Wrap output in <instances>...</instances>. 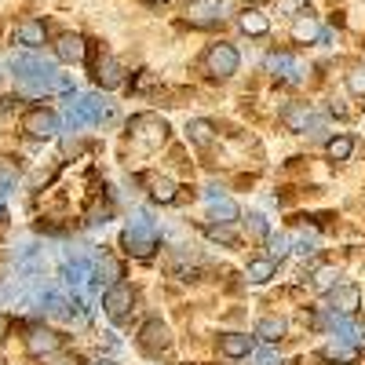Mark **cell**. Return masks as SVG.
<instances>
[{
  "mask_svg": "<svg viewBox=\"0 0 365 365\" xmlns=\"http://www.w3.org/2000/svg\"><path fill=\"white\" fill-rule=\"evenodd\" d=\"M11 73L22 84V91H29V96H41V91H63V96H73V84L63 73H55V66L48 63V58H41L34 51L15 55L11 58Z\"/></svg>",
  "mask_w": 365,
  "mask_h": 365,
  "instance_id": "1",
  "label": "cell"
},
{
  "mask_svg": "<svg viewBox=\"0 0 365 365\" xmlns=\"http://www.w3.org/2000/svg\"><path fill=\"white\" fill-rule=\"evenodd\" d=\"M158 241H161V234H158V227H154V223H150L146 212H139V216L125 227V234H120V245H125V252H128V256H135V259L154 256Z\"/></svg>",
  "mask_w": 365,
  "mask_h": 365,
  "instance_id": "2",
  "label": "cell"
},
{
  "mask_svg": "<svg viewBox=\"0 0 365 365\" xmlns=\"http://www.w3.org/2000/svg\"><path fill=\"white\" fill-rule=\"evenodd\" d=\"M128 132H132V143L143 146V150H158V146H165V139H168V125H165V117H158V113H139V117H132Z\"/></svg>",
  "mask_w": 365,
  "mask_h": 365,
  "instance_id": "3",
  "label": "cell"
},
{
  "mask_svg": "<svg viewBox=\"0 0 365 365\" xmlns=\"http://www.w3.org/2000/svg\"><path fill=\"white\" fill-rule=\"evenodd\" d=\"M110 117V103L106 99H99V96H81L77 103H70V110H66V125L77 132V128H84V125H99V120H106Z\"/></svg>",
  "mask_w": 365,
  "mask_h": 365,
  "instance_id": "4",
  "label": "cell"
},
{
  "mask_svg": "<svg viewBox=\"0 0 365 365\" xmlns=\"http://www.w3.org/2000/svg\"><path fill=\"white\" fill-rule=\"evenodd\" d=\"M241 66V58H237V48L234 44H212L205 51V70L212 77H234Z\"/></svg>",
  "mask_w": 365,
  "mask_h": 365,
  "instance_id": "5",
  "label": "cell"
},
{
  "mask_svg": "<svg viewBox=\"0 0 365 365\" xmlns=\"http://www.w3.org/2000/svg\"><path fill=\"white\" fill-rule=\"evenodd\" d=\"M182 19L197 29H208V26H220L223 22V4L220 0H190L187 8H182Z\"/></svg>",
  "mask_w": 365,
  "mask_h": 365,
  "instance_id": "6",
  "label": "cell"
},
{
  "mask_svg": "<svg viewBox=\"0 0 365 365\" xmlns=\"http://www.w3.org/2000/svg\"><path fill=\"white\" fill-rule=\"evenodd\" d=\"M22 132L34 135V139H51V135L58 132V113H55V110H44V106L29 110V113L22 117Z\"/></svg>",
  "mask_w": 365,
  "mask_h": 365,
  "instance_id": "7",
  "label": "cell"
},
{
  "mask_svg": "<svg viewBox=\"0 0 365 365\" xmlns=\"http://www.w3.org/2000/svg\"><path fill=\"white\" fill-rule=\"evenodd\" d=\"M58 344H63V336H58V332H51V329H44V325H37V329H29V332H26V351L34 354V358H48V354H55Z\"/></svg>",
  "mask_w": 365,
  "mask_h": 365,
  "instance_id": "8",
  "label": "cell"
},
{
  "mask_svg": "<svg viewBox=\"0 0 365 365\" xmlns=\"http://www.w3.org/2000/svg\"><path fill=\"white\" fill-rule=\"evenodd\" d=\"M132 303H135V292L120 282V285H110L106 289V296H103V311L110 314V318H125L128 311H132Z\"/></svg>",
  "mask_w": 365,
  "mask_h": 365,
  "instance_id": "9",
  "label": "cell"
},
{
  "mask_svg": "<svg viewBox=\"0 0 365 365\" xmlns=\"http://www.w3.org/2000/svg\"><path fill=\"white\" fill-rule=\"evenodd\" d=\"M358 307H361V292H358L354 285H336V289L329 292V311H332V314L351 318Z\"/></svg>",
  "mask_w": 365,
  "mask_h": 365,
  "instance_id": "10",
  "label": "cell"
},
{
  "mask_svg": "<svg viewBox=\"0 0 365 365\" xmlns=\"http://www.w3.org/2000/svg\"><path fill=\"white\" fill-rule=\"evenodd\" d=\"M66 285L73 289V292H81L84 285H91V282H96V263H91L88 256H73L70 263H66Z\"/></svg>",
  "mask_w": 365,
  "mask_h": 365,
  "instance_id": "11",
  "label": "cell"
},
{
  "mask_svg": "<svg viewBox=\"0 0 365 365\" xmlns=\"http://www.w3.org/2000/svg\"><path fill=\"white\" fill-rule=\"evenodd\" d=\"M205 201H208L212 220H220V227H227V223H234V220H237V205H234V201H230L223 190L208 187V190H205Z\"/></svg>",
  "mask_w": 365,
  "mask_h": 365,
  "instance_id": "12",
  "label": "cell"
},
{
  "mask_svg": "<svg viewBox=\"0 0 365 365\" xmlns=\"http://www.w3.org/2000/svg\"><path fill=\"white\" fill-rule=\"evenodd\" d=\"M267 70H270L274 77L289 81V84H299V81H303V66L296 63L292 55H285V51H274V55H267Z\"/></svg>",
  "mask_w": 365,
  "mask_h": 365,
  "instance_id": "13",
  "label": "cell"
},
{
  "mask_svg": "<svg viewBox=\"0 0 365 365\" xmlns=\"http://www.w3.org/2000/svg\"><path fill=\"white\" fill-rule=\"evenodd\" d=\"M168 325L165 322H146L143 325V332H139V344H143V351H150V354H161L165 347H168Z\"/></svg>",
  "mask_w": 365,
  "mask_h": 365,
  "instance_id": "14",
  "label": "cell"
},
{
  "mask_svg": "<svg viewBox=\"0 0 365 365\" xmlns=\"http://www.w3.org/2000/svg\"><path fill=\"white\" fill-rule=\"evenodd\" d=\"M55 55L63 58V63H84L88 58V41L77 37V34H63L55 41Z\"/></svg>",
  "mask_w": 365,
  "mask_h": 365,
  "instance_id": "15",
  "label": "cell"
},
{
  "mask_svg": "<svg viewBox=\"0 0 365 365\" xmlns=\"http://www.w3.org/2000/svg\"><path fill=\"white\" fill-rule=\"evenodd\" d=\"M325 322L332 325V332H336V340H344V344H361V336H365V329L358 325V322H351V318H344V314H332V311H325Z\"/></svg>",
  "mask_w": 365,
  "mask_h": 365,
  "instance_id": "16",
  "label": "cell"
},
{
  "mask_svg": "<svg viewBox=\"0 0 365 365\" xmlns=\"http://www.w3.org/2000/svg\"><path fill=\"white\" fill-rule=\"evenodd\" d=\"M96 81H99L103 88L125 84V66H120L113 55H99V58H96Z\"/></svg>",
  "mask_w": 365,
  "mask_h": 365,
  "instance_id": "17",
  "label": "cell"
},
{
  "mask_svg": "<svg viewBox=\"0 0 365 365\" xmlns=\"http://www.w3.org/2000/svg\"><path fill=\"white\" fill-rule=\"evenodd\" d=\"M311 106L307 103H292V106H285L282 110V125L289 128V132H307V125H311Z\"/></svg>",
  "mask_w": 365,
  "mask_h": 365,
  "instance_id": "18",
  "label": "cell"
},
{
  "mask_svg": "<svg viewBox=\"0 0 365 365\" xmlns=\"http://www.w3.org/2000/svg\"><path fill=\"white\" fill-rule=\"evenodd\" d=\"M19 41H22L29 51H37V48L48 41V26H44L41 19H29V22H22V26H19Z\"/></svg>",
  "mask_w": 365,
  "mask_h": 365,
  "instance_id": "19",
  "label": "cell"
},
{
  "mask_svg": "<svg viewBox=\"0 0 365 365\" xmlns=\"http://www.w3.org/2000/svg\"><path fill=\"white\" fill-rule=\"evenodd\" d=\"M220 351L227 358H249L252 336H245V332H227V336H220Z\"/></svg>",
  "mask_w": 365,
  "mask_h": 365,
  "instance_id": "20",
  "label": "cell"
},
{
  "mask_svg": "<svg viewBox=\"0 0 365 365\" xmlns=\"http://www.w3.org/2000/svg\"><path fill=\"white\" fill-rule=\"evenodd\" d=\"M120 278H125V263L113 259V256H103L96 263V282H106V285H120Z\"/></svg>",
  "mask_w": 365,
  "mask_h": 365,
  "instance_id": "21",
  "label": "cell"
},
{
  "mask_svg": "<svg viewBox=\"0 0 365 365\" xmlns=\"http://www.w3.org/2000/svg\"><path fill=\"white\" fill-rule=\"evenodd\" d=\"M237 26H241V34H249V37H263L267 29H270V19L263 15V11H256V8H249L245 15L237 19Z\"/></svg>",
  "mask_w": 365,
  "mask_h": 365,
  "instance_id": "22",
  "label": "cell"
},
{
  "mask_svg": "<svg viewBox=\"0 0 365 365\" xmlns=\"http://www.w3.org/2000/svg\"><path fill=\"white\" fill-rule=\"evenodd\" d=\"M146 182H150V197H154V201H161V205H172L175 201V190L179 187H175L168 175H150Z\"/></svg>",
  "mask_w": 365,
  "mask_h": 365,
  "instance_id": "23",
  "label": "cell"
},
{
  "mask_svg": "<svg viewBox=\"0 0 365 365\" xmlns=\"http://www.w3.org/2000/svg\"><path fill=\"white\" fill-rule=\"evenodd\" d=\"M322 358L325 361H354L358 358V347L354 344H344V340H332L322 347Z\"/></svg>",
  "mask_w": 365,
  "mask_h": 365,
  "instance_id": "24",
  "label": "cell"
},
{
  "mask_svg": "<svg viewBox=\"0 0 365 365\" xmlns=\"http://www.w3.org/2000/svg\"><path fill=\"white\" fill-rule=\"evenodd\" d=\"M292 37L299 41V44H311V41H322V26L307 15V19H299L296 26H292Z\"/></svg>",
  "mask_w": 365,
  "mask_h": 365,
  "instance_id": "25",
  "label": "cell"
},
{
  "mask_svg": "<svg viewBox=\"0 0 365 365\" xmlns=\"http://www.w3.org/2000/svg\"><path fill=\"white\" fill-rule=\"evenodd\" d=\"M351 150H354V139H351V135H332V139L325 143V154H329L332 161H347Z\"/></svg>",
  "mask_w": 365,
  "mask_h": 365,
  "instance_id": "26",
  "label": "cell"
},
{
  "mask_svg": "<svg viewBox=\"0 0 365 365\" xmlns=\"http://www.w3.org/2000/svg\"><path fill=\"white\" fill-rule=\"evenodd\" d=\"M256 336H259L263 344L282 340V336H285V322H282V318H263V322L256 325Z\"/></svg>",
  "mask_w": 365,
  "mask_h": 365,
  "instance_id": "27",
  "label": "cell"
},
{
  "mask_svg": "<svg viewBox=\"0 0 365 365\" xmlns=\"http://www.w3.org/2000/svg\"><path fill=\"white\" fill-rule=\"evenodd\" d=\"M187 135H190V143L208 146V143H212V135H216V128H212V120L197 117V120H190V125H187Z\"/></svg>",
  "mask_w": 365,
  "mask_h": 365,
  "instance_id": "28",
  "label": "cell"
},
{
  "mask_svg": "<svg viewBox=\"0 0 365 365\" xmlns=\"http://www.w3.org/2000/svg\"><path fill=\"white\" fill-rule=\"evenodd\" d=\"M245 274H249V282H252V285H263V282L274 278V263H270V259H252Z\"/></svg>",
  "mask_w": 365,
  "mask_h": 365,
  "instance_id": "29",
  "label": "cell"
},
{
  "mask_svg": "<svg viewBox=\"0 0 365 365\" xmlns=\"http://www.w3.org/2000/svg\"><path fill=\"white\" fill-rule=\"evenodd\" d=\"M314 285H318L322 292H332V289L340 285V270H336V267H318V270H314Z\"/></svg>",
  "mask_w": 365,
  "mask_h": 365,
  "instance_id": "30",
  "label": "cell"
},
{
  "mask_svg": "<svg viewBox=\"0 0 365 365\" xmlns=\"http://www.w3.org/2000/svg\"><path fill=\"white\" fill-rule=\"evenodd\" d=\"M289 234H270V263H282L289 252H292V245H289Z\"/></svg>",
  "mask_w": 365,
  "mask_h": 365,
  "instance_id": "31",
  "label": "cell"
},
{
  "mask_svg": "<svg viewBox=\"0 0 365 365\" xmlns=\"http://www.w3.org/2000/svg\"><path fill=\"white\" fill-rule=\"evenodd\" d=\"M289 245H296V252H318V230H299V237L296 241H289Z\"/></svg>",
  "mask_w": 365,
  "mask_h": 365,
  "instance_id": "32",
  "label": "cell"
},
{
  "mask_svg": "<svg viewBox=\"0 0 365 365\" xmlns=\"http://www.w3.org/2000/svg\"><path fill=\"white\" fill-rule=\"evenodd\" d=\"M15 179H19V168H15V161H11V158H0V190L15 187Z\"/></svg>",
  "mask_w": 365,
  "mask_h": 365,
  "instance_id": "33",
  "label": "cell"
},
{
  "mask_svg": "<svg viewBox=\"0 0 365 365\" xmlns=\"http://www.w3.org/2000/svg\"><path fill=\"white\" fill-rule=\"evenodd\" d=\"M249 361H252V365H282L278 351H270V347H259V351L252 347V351H249Z\"/></svg>",
  "mask_w": 365,
  "mask_h": 365,
  "instance_id": "34",
  "label": "cell"
},
{
  "mask_svg": "<svg viewBox=\"0 0 365 365\" xmlns=\"http://www.w3.org/2000/svg\"><path fill=\"white\" fill-rule=\"evenodd\" d=\"M274 11L278 15H303L307 11V0H274Z\"/></svg>",
  "mask_w": 365,
  "mask_h": 365,
  "instance_id": "35",
  "label": "cell"
},
{
  "mask_svg": "<svg viewBox=\"0 0 365 365\" xmlns=\"http://www.w3.org/2000/svg\"><path fill=\"white\" fill-rule=\"evenodd\" d=\"M347 88L354 91V96H365V66H358V70L347 73Z\"/></svg>",
  "mask_w": 365,
  "mask_h": 365,
  "instance_id": "36",
  "label": "cell"
},
{
  "mask_svg": "<svg viewBox=\"0 0 365 365\" xmlns=\"http://www.w3.org/2000/svg\"><path fill=\"white\" fill-rule=\"evenodd\" d=\"M307 132H311V139H325V135H329V120H322V117H311Z\"/></svg>",
  "mask_w": 365,
  "mask_h": 365,
  "instance_id": "37",
  "label": "cell"
},
{
  "mask_svg": "<svg viewBox=\"0 0 365 365\" xmlns=\"http://www.w3.org/2000/svg\"><path fill=\"white\" fill-rule=\"evenodd\" d=\"M205 234H208L212 241H223V245H234V234H230L227 227H208Z\"/></svg>",
  "mask_w": 365,
  "mask_h": 365,
  "instance_id": "38",
  "label": "cell"
},
{
  "mask_svg": "<svg viewBox=\"0 0 365 365\" xmlns=\"http://www.w3.org/2000/svg\"><path fill=\"white\" fill-rule=\"evenodd\" d=\"M249 230H252L256 237H267V223H263V216H256V212H252V216H249Z\"/></svg>",
  "mask_w": 365,
  "mask_h": 365,
  "instance_id": "39",
  "label": "cell"
},
{
  "mask_svg": "<svg viewBox=\"0 0 365 365\" xmlns=\"http://www.w3.org/2000/svg\"><path fill=\"white\" fill-rule=\"evenodd\" d=\"M329 113H332V117H347V106H344V103H332Z\"/></svg>",
  "mask_w": 365,
  "mask_h": 365,
  "instance_id": "40",
  "label": "cell"
},
{
  "mask_svg": "<svg viewBox=\"0 0 365 365\" xmlns=\"http://www.w3.org/2000/svg\"><path fill=\"white\" fill-rule=\"evenodd\" d=\"M146 4H165V0H146Z\"/></svg>",
  "mask_w": 365,
  "mask_h": 365,
  "instance_id": "41",
  "label": "cell"
},
{
  "mask_svg": "<svg viewBox=\"0 0 365 365\" xmlns=\"http://www.w3.org/2000/svg\"><path fill=\"white\" fill-rule=\"evenodd\" d=\"M91 365H113V361H91Z\"/></svg>",
  "mask_w": 365,
  "mask_h": 365,
  "instance_id": "42",
  "label": "cell"
},
{
  "mask_svg": "<svg viewBox=\"0 0 365 365\" xmlns=\"http://www.w3.org/2000/svg\"><path fill=\"white\" fill-rule=\"evenodd\" d=\"M0 212H4V194H0Z\"/></svg>",
  "mask_w": 365,
  "mask_h": 365,
  "instance_id": "43",
  "label": "cell"
}]
</instances>
